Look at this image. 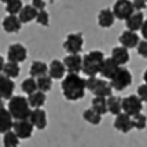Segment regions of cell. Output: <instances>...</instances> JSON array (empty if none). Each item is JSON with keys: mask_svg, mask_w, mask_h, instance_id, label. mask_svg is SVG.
<instances>
[{"mask_svg": "<svg viewBox=\"0 0 147 147\" xmlns=\"http://www.w3.org/2000/svg\"><path fill=\"white\" fill-rule=\"evenodd\" d=\"M85 81L87 80L83 78L81 76H78V74H67L62 80V84H61L63 96L71 102L80 100L85 95V90H87Z\"/></svg>", "mask_w": 147, "mask_h": 147, "instance_id": "6da1fadb", "label": "cell"}, {"mask_svg": "<svg viewBox=\"0 0 147 147\" xmlns=\"http://www.w3.org/2000/svg\"><path fill=\"white\" fill-rule=\"evenodd\" d=\"M7 110L10 111V114L13 115L14 120L17 121H22V120H29L32 109H30V105L28 102V98L22 95H17L13 96L10 100H8V107Z\"/></svg>", "mask_w": 147, "mask_h": 147, "instance_id": "7a4b0ae2", "label": "cell"}, {"mask_svg": "<svg viewBox=\"0 0 147 147\" xmlns=\"http://www.w3.org/2000/svg\"><path fill=\"white\" fill-rule=\"evenodd\" d=\"M105 54L102 51H90L83 57V73L85 76L96 77L100 73L102 65L105 62Z\"/></svg>", "mask_w": 147, "mask_h": 147, "instance_id": "3957f363", "label": "cell"}, {"mask_svg": "<svg viewBox=\"0 0 147 147\" xmlns=\"http://www.w3.org/2000/svg\"><path fill=\"white\" fill-rule=\"evenodd\" d=\"M110 84H111L113 90L124 91L125 88H128L129 85L132 84V73L127 67L121 66L118 69V71L115 73V76L110 80Z\"/></svg>", "mask_w": 147, "mask_h": 147, "instance_id": "277c9868", "label": "cell"}, {"mask_svg": "<svg viewBox=\"0 0 147 147\" xmlns=\"http://www.w3.org/2000/svg\"><path fill=\"white\" fill-rule=\"evenodd\" d=\"M143 109V102L138 95H129L122 99V113L128 114L129 117L140 114Z\"/></svg>", "mask_w": 147, "mask_h": 147, "instance_id": "5b68a950", "label": "cell"}, {"mask_svg": "<svg viewBox=\"0 0 147 147\" xmlns=\"http://www.w3.org/2000/svg\"><path fill=\"white\" fill-rule=\"evenodd\" d=\"M113 13H114L117 19L127 21V19L131 18L136 11H135L132 1H128V0H118V1H115L114 6H113Z\"/></svg>", "mask_w": 147, "mask_h": 147, "instance_id": "8992f818", "label": "cell"}, {"mask_svg": "<svg viewBox=\"0 0 147 147\" xmlns=\"http://www.w3.org/2000/svg\"><path fill=\"white\" fill-rule=\"evenodd\" d=\"M84 47V37L81 33H71L63 43V48L70 55H78Z\"/></svg>", "mask_w": 147, "mask_h": 147, "instance_id": "52a82bcc", "label": "cell"}, {"mask_svg": "<svg viewBox=\"0 0 147 147\" xmlns=\"http://www.w3.org/2000/svg\"><path fill=\"white\" fill-rule=\"evenodd\" d=\"M28 57V50L25 48V45L15 43L11 44L8 47V51H7V58H8V62H14V63H21L24 62Z\"/></svg>", "mask_w": 147, "mask_h": 147, "instance_id": "ba28073f", "label": "cell"}, {"mask_svg": "<svg viewBox=\"0 0 147 147\" xmlns=\"http://www.w3.org/2000/svg\"><path fill=\"white\" fill-rule=\"evenodd\" d=\"M33 129H34V127L32 125V122L29 120H22V121L14 122L13 131L17 134L19 139H29V138H32Z\"/></svg>", "mask_w": 147, "mask_h": 147, "instance_id": "9c48e42d", "label": "cell"}, {"mask_svg": "<svg viewBox=\"0 0 147 147\" xmlns=\"http://www.w3.org/2000/svg\"><path fill=\"white\" fill-rule=\"evenodd\" d=\"M65 67L69 74H78L83 70V58L81 55H67L63 59Z\"/></svg>", "mask_w": 147, "mask_h": 147, "instance_id": "30bf717a", "label": "cell"}, {"mask_svg": "<svg viewBox=\"0 0 147 147\" xmlns=\"http://www.w3.org/2000/svg\"><path fill=\"white\" fill-rule=\"evenodd\" d=\"M14 90H15L14 80L6 77L4 74H1V76H0V98L10 100V99L13 98Z\"/></svg>", "mask_w": 147, "mask_h": 147, "instance_id": "8fae6325", "label": "cell"}, {"mask_svg": "<svg viewBox=\"0 0 147 147\" xmlns=\"http://www.w3.org/2000/svg\"><path fill=\"white\" fill-rule=\"evenodd\" d=\"M29 121L38 131H43L47 127V113L43 109H33L29 117Z\"/></svg>", "mask_w": 147, "mask_h": 147, "instance_id": "7c38bea8", "label": "cell"}, {"mask_svg": "<svg viewBox=\"0 0 147 147\" xmlns=\"http://www.w3.org/2000/svg\"><path fill=\"white\" fill-rule=\"evenodd\" d=\"M114 128L117 131H121L122 134H128L134 129V122H132V117H129L125 113H121L117 115L114 120Z\"/></svg>", "mask_w": 147, "mask_h": 147, "instance_id": "4fadbf2b", "label": "cell"}, {"mask_svg": "<svg viewBox=\"0 0 147 147\" xmlns=\"http://www.w3.org/2000/svg\"><path fill=\"white\" fill-rule=\"evenodd\" d=\"M121 66L117 63V62H114L111 58H106L105 59V62H103V65H102V69H100V76L106 80H111L113 77L115 76V73L118 71V69H120Z\"/></svg>", "mask_w": 147, "mask_h": 147, "instance_id": "5bb4252c", "label": "cell"}, {"mask_svg": "<svg viewBox=\"0 0 147 147\" xmlns=\"http://www.w3.org/2000/svg\"><path fill=\"white\" fill-rule=\"evenodd\" d=\"M118 41L121 43L122 47H125V48H135V47H138L139 43H140V38L138 36V33L135 32H131V30H125V32L121 33V36L118 38Z\"/></svg>", "mask_w": 147, "mask_h": 147, "instance_id": "9a60e30c", "label": "cell"}, {"mask_svg": "<svg viewBox=\"0 0 147 147\" xmlns=\"http://www.w3.org/2000/svg\"><path fill=\"white\" fill-rule=\"evenodd\" d=\"M66 67H65V63L61 62L59 59H54L51 63H50V69H48V73H50V77L52 80H63L66 77Z\"/></svg>", "mask_w": 147, "mask_h": 147, "instance_id": "2e32d148", "label": "cell"}, {"mask_svg": "<svg viewBox=\"0 0 147 147\" xmlns=\"http://www.w3.org/2000/svg\"><path fill=\"white\" fill-rule=\"evenodd\" d=\"M95 96L98 98H105V99H109L110 96H113V87L109 81H106L105 78H99L98 84H96V88L92 92Z\"/></svg>", "mask_w": 147, "mask_h": 147, "instance_id": "e0dca14e", "label": "cell"}, {"mask_svg": "<svg viewBox=\"0 0 147 147\" xmlns=\"http://www.w3.org/2000/svg\"><path fill=\"white\" fill-rule=\"evenodd\" d=\"M1 26H3V29H4L7 33H17L21 30L22 22L19 21V18L17 15H7V17L3 18Z\"/></svg>", "mask_w": 147, "mask_h": 147, "instance_id": "ac0fdd59", "label": "cell"}, {"mask_svg": "<svg viewBox=\"0 0 147 147\" xmlns=\"http://www.w3.org/2000/svg\"><path fill=\"white\" fill-rule=\"evenodd\" d=\"M14 118L10 114V111L7 109L0 111V134L6 135L8 132H11L14 128Z\"/></svg>", "mask_w": 147, "mask_h": 147, "instance_id": "d6986e66", "label": "cell"}, {"mask_svg": "<svg viewBox=\"0 0 147 147\" xmlns=\"http://www.w3.org/2000/svg\"><path fill=\"white\" fill-rule=\"evenodd\" d=\"M114 22H115V15L113 13V10H110V8L102 10L99 13V15H98V24H99L100 28H105V29L111 28L114 25Z\"/></svg>", "mask_w": 147, "mask_h": 147, "instance_id": "ffe728a7", "label": "cell"}, {"mask_svg": "<svg viewBox=\"0 0 147 147\" xmlns=\"http://www.w3.org/2000/svg\"><path fill=\"white\" fill-rule=\"evenodd\" d=\"M111 59H113L114 62H117L120 66H121V65H127L129 62V59H131L128 48H125V47H122V45L114 47V48L111 50Z\"/></svg>", "mask_w": 147, "mask_h": 147, "instance_id": "44dd1931", "label": "cell"}, {"mask_svg": "<svg viewBox=\"0 0 147 147\" xmlns=\"http://www.w3.org/2000/svg\"><path fill=\"white\" fill-rule=\"evenodd\" d=\"M144 15H143V13H135L132 17L129 19H127L125 21V25H127V29L128 30H131V32H138V30H140L142 26H143V24H144Z\"/></svg>", "mask_w": 147, "mask_h": 147, "instance_id": "7402d4cb", "label": "cell"}, {"mask_svg": "<svg viewBox=\"0 0 147 147\" xmlns=\"http://www.w3.org/2000/svg\"><path fill=\"white\" fill-rule=\"evenodd\" d=\"M37 14H38V11L32 4H30V6H24L22 11H21L18 15V18L22 24H28V22H30V21L37 18Z\"/></svg>", "mask_w": 147, "mask_h": 147, "instance_id": "603a6c76", "label": "cell"}, {"mask_svg": "<svg viewBox=\"0 0 147 147\" xmlns=\"http://www.w3.org/2000/svg\"><path fill=\"white\" fill-rule=\"evenodd\" d=\"M48 66L45 62H41V61H33L32 62V66H30V76L34 78V77H43V76H47L48 73Z\"/></svg>", "mask_w": 147, "mask_h": 147, "instance_id": "cb8c5ba5", "label": "cell"}, {"mask_svg": "<svg viewBox=\"0 0 147 147\" xmlns=\"http://www.w3.org/2000/svg\"><path fill=\"white\" fill-rule=\"evenodd\" d=\"M107 109L113 115H120L122 113V99L118 96H110L107 99Z\"/></svg>", "mask_w": 147, "mask_h": 147, "instance_id": "d4e9b609", "label": "cell"}, {"mask_svg": "<svg viewBox=\"0 0 147 147\" xmlns=\"http://www.w3.org/2000/svg\"><path fill=\"white\" fill-rule=\"evenodd\" d=\"M45 94L44 92H41V91H37V92H34L33 95L28 96V102L30 105V107L33 109H40L41 106H44L45 103Z\"/></svg>", "mask_w": 147, "mask_h": 147, "instance_id": "484cf974", "label": "cell"}, {"mask_svg": "<svg viewBox=\"0 0 147 147\" xmlns=\"http://www.w3.org/2000/svg\"><path fill=\"white\" fill-rule=\"evenodd\" d=\"M91 105H92V109L100 115L106 114V113L109 111V109H107V99H105V98H98V96H95V98L92 99Z\"/></svg>", "mask_w": 147, "mask_h": 147, "instance_id": "4316f807", "label": "cell"}, {"mask_svg": "<svg viewBox=\"0 0 147 147\" xmlns=\"http://www.w3.org/2000/svg\"><path fill=\"white\" fill-rule=\"evenodd\" d=\"M21 88L22 91L28 94V96L33 95L34 92H37L38 88H37V80H34L33 77H29V78H25L22 84H21Z\"/></svg>", "mask_w": 147, "mask_h": 147, "instance_id": "83f0119b", "label": "cell"}, {"mask_svg": "<svg viewBox=\"0 0 147 147\" xmlns=\"http://www.w3.org/2000/svg\"><path fill=\"white\" fill-rule=\"evenodd\" d=\"M21 73V67H19L18 63H14V62H6L4 65V70H3V74L8 78H17Z\"/></svg>", "mask_w": 147, "mask_h": 147, "instance_id": "f1b7e54d", "label": "cell"}, {"mask_svg": "<svg viewBox=\"0 0 147 147\" xmlns=\"http://www.w3.org/2000/svg\"><path fill=\"white\" fill-rule=\"evenodd\" d=\"M24 8V3L21 0H8L6 1V11L8 13V15H17L22 11Z\"/></svg>", "mask_w": 147, "mask_h": 147, "instance_id": "f546056e", "label": "cell"}, {"mask_svg": "<svg viewBox=\"0 0 147 147\" xmlns=\"http://www.w3.org/2000/svg\"><path fill=\"white\" fill-rule=\"evenodd\" d=\"M83 117H84V120H85V121L90 122V124H92V125H99L100 121H102V115L98 114L92 107L85 110V111L83 113Z\"/></svg>", "mask_w": 147, "mask_h": 147, "instance_id": "4dcf8cb0", "label": "cell"}, {"mask_svg": "<svg viewBox=\"0 0 147 147\" xmlns=\"http://www.w3.org/2000/svg\"><path fill=\"white\" fill-rule=\"evenodd\" d=\"M18 146H19V138L17 136V134L14 131L3 135V147H18Z\"/></svg>", "mask_w": 147, "mask_h": 147, "instance_id": "1f68e13d", "label": "cell"}, {"mask_svg": "<svg viewBox=\"0 0 147 147\" xmlns=\"http://www.w3.org/2000/svg\"><path fill=\"white\" fill-rule=\"evenodd\" d=\"M37 88L41 92H48L52 88V78L50 76H43L37 78Z\"/></svg>", "mask_w": 147, "mask_h": 147, "instance_id": "d6a6232c", "label": "cell"}, {"mask_svg": "<svg viewBox=\"0 0 147 147\" xmlns=\"http://www.w3.org/2000/svg\"><path fill=\"white\" fill-rule=\"evenodd\" d=\"M132 122H134V128L138 131H143L147 127V117L143 113L132 117Z\"/></svg>", "mask_w": 147, "mask_h": 147, "instance_id": "836d02e7", "label": "cell"}, {"mask_svg": "<svg viewBox=\"0 0 147 147\" xmlns=\"http://www.w3.org/2000/svg\"><path fill=\"white\" fill-rule=\"evenodd\" d=\"M36 22H37V24H40V25H43V26H48V25H50V14L47 13L45 10H43V11H38L37 18H36Z\"/></svg>", "mask_w": 147, "mask_h": 147, "instance_id": "e575fe53", "label": "cell"}, {"mask_svg": "<svg viewBox=\"0 0 147 147\" xmlns=\"http://www.w3.org/2000/svg\"><path fill=\"white\" fill-rule=\"evenodd\" d=\"M138 96L142 102H147V85L146 84H142L138 87Z\"/></svg>", "mask_w": 147, "mask_h": 147, "instance_id": "d590c367", "label": "cell"}, {"mask_svg": "<svg viewBox=\"0 0 147 147\" xmlns=\"http://www.w3.org/2000/svg\"><path fill=\"white\" fill-rule=\"evenodd\" d=\"M138 54L142 58H147V41L146 40H142L139 45H138Z\"/></svg>", "mask_w": 147, "mask_h": 147, "instance_id": "8d00e7d4", "label": "cell"}, {"mask_svg": "<svg viewBox=\"0 0 147 147\" xmlns=\"http://www.w3.org/2000/svg\"><path fill=\"white\" fill-rule=\"evenodd\" d=\"M98 77H88L87 78V90L88 91H91V92H94V90L96 88V84H98Z\"/></svg>", "mask_w": 147, "mask_h": 147, "instance_id": "74e56055", "label": "cell"}, {"mask_svg": "<svg viewBox=\"0 0 147 147\" xmlns=\"http://www.w3.org/2000/svg\"><path fill=\"white\" fill-rule=\"evenodd\" d=\"M132 4H134V8L136 13H142V10H144L147 7V1H143V0H135L132 1Z\"/></svg>", "mask_w": 147, "mask_h": 147, "instance_id": "f35d334b", "label": "cell"}, {"mask_svg": "<svg viewBox=\"0 0 147 147\" xmlns=\"http://www.w3.org/2000/svg\"><path fill=\"white\" fill-rule=\"evenodd\" d=\"M32 6L34 7L37 11H43L45 8V6H47V1H44V0H33Z\"/></svg>", "mask_w": 147, "mask_h": 147, "instance_id": "ab89813d", "label": "cell"}, {"mask_svg": "<svg viewBox=\"0 0 147 147\" xmlns=\"http://www.w3.org/2000/svg\"><path fill=\"white\" fill-rule=\"evenodd\" d=\"M140 32H142V36H143V38H144V40L147 41V19L144 21V24H143V26H142Z\"/></svg>", "mask_w": 147, "mask_h": 147, "instance_id": "60d3db41", "label": "cell"}, {"mask_svg": "<svg viewBox=\"0 0 147 147\" xmlns=\"http://www.w3.org/2000/svg\"><path fill=\"white\" fill-rule=\"evenodd\" d=\"M4 65H6V62H4V58L0 55V76H1V71L4 70Z\"/></svg>", "mask_w": 147, "mask_h": 147, "instance_id": "b9f144b4", "label": "cell"}, {"mask_svg": "<svg viewBox=\"0 0 147 147\" xmlns=\"http://www.w3.org/2000/svg\"><path fill=\"white\" fill-rule=\"evenodd\" d=\"M1 110H4V99L0 98V111H1Z\"/></svg>", "mask_w": 147, "mask_h": 147, "instance_id": "7bdbcfd3", "label": "cell"}, {"mask_svg": "<svg viewBox=\"0 0 147 147\" xmlns=\"http://www.w3.org/2000/svg\"><path fill=\"white\" fill-rule=\"evenodd\" d=\"M143 80H144V84L147 85V69L144 70V73H143Z\"/></svg>", "mask_w": 147, "mask_h": 147, "instance_id": "ee69618b", "label": "cell"}]
</instances>
